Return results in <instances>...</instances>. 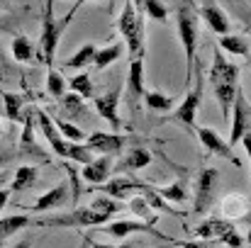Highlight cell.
I'll return each instance as SVG.
<instances>
[{
  "label": "cell",
  "instance_id": "1",
  "mask_svg": "<svg viewBox=\"0 0 251 248\" xmlns=\"http://www.w3.org/2000/svg\"><path fill=\"white\" fill-rule=\"evenodd\" d=\"M122 209L120 200L112 197H100L88 207H76L74 212L66 214H49V217H32L29 226L37 229H85V226H100L102 222H110L117 212Z\"/></svg>",
  "mask_w": 251,
  "mask_h": 248
},
{
  "label": "cell",
  "instance_id": "2",
  "mask_svg": "<svg viewBox=\"0 0 251 248\" xmlns=\"http://www.w3.org/2000/svg\"><path fill=\"white\" fill-rule=\"evenodd\" d=\"M210 85H212V92H215V97L220 102L222 117L227 119L229 112H232V102L237 97V90H239V66L227 61V56L222 54L220 46H215V51H212Z\"/></svg>",
  "mask_w": 251,
  "mask_h": 248
},
{
  "label": "cell",
  "instance_id": "3",
  "mask_svg": "<svg viewBox=\"0 0 251 248\" xmlns=\"http://www.w3.org/2000/svg\"><path fill=\"white\" fill-rule=\"evenodd\" d=\"M34 114H37V127L42 129V134H44V139L49 141L51 151H54L61 161H71V163H83V165H88L93 161V154L88 151L85 144L69 141V139H64V136L56 132V127H54V122H51V117H49L47 110L37 107Z\"/></svg>",
  "mask_w": 251,
  "mask_h": 248
},
{
  "label": "cell",
  "instance_id": "4",
  "mask_svg": "<svg viewBox=\"0 0 251 248\" xmlns=\"http://www.w3.org/2000/svg\"><path fill=\"white\" fill-rule=\"evenodd\" d=\"M193 78L195 81H190L188 92L183 95V100L171 112V122L178 124V127H183L188 134L195 132V114H198V107L202 102V90H205V71L200 66H195L193 68Z\"/></svg>",
  "mask_w": 251,
  "mask_h": 248
},
{
  "label": "cell",
  "instance_id": "5",
  "mask_svg": "<svg viewBox=\"0 0 251 248\" xmlns=\"http://www.w3.org/2000/svg\"><path fill=\"white\" fill-rule=\"evenodd\" d=\"M117 29H120L122 39L127 42L132 59H144V17H142L139 7L134 5V0L125 2V10L117 20Z\"/></svg>",
  "mask_w": 251,
  "mask_h": 248
},
{
  "label": "cell",
  "instance_id": "6",
  "mask_svg": "<svg viewBox=\"0 0 251 248\" xmlns=\"http://www.w3.org/2000/svg\"><path fill=\"white\" fill-rule=\"evenodd\" d=\"M176 24H178V37L180 44L185 49V64H188V73H185V85L193 81V68H195V44H198V15L193 10L190 2H183L176 12Z\"/></svg>",
  "mask_w": 251,
  "mask_h": 248
},
{
  "label": "cell",
  "instance_id": "7",
  "mask_svg": "<svg viewBox=\"0 0 251 248\" xmlns=\"http://www.w3.org/2000/svg\"><path fill=\"white\" fill-rule=\"evenodd\" d=\"M64 29H66V24H64L61 20L56 22L51 0H47V2H44V15H42V34H39L37 49H39V59H42L49 68H54L56 49H59V39H61Z\"/></svg>",
  "mask_w": 251,
  "mask_h": 248
},
{
  "label": "cell",
  "instance_id": "8",
  "mask_svg": "<svg viewBox=\"0 0 251 248\" xmlns=\"http://www.w3.org/2000/svg\"><path fill=\"white\" fill-rule=\"evenodd\" d=\"M102 231L112 239H127L129 234H149V236H156V239H164L168 246V241H173L171 236L161 234L154 224L149 222H142V219H120V222H110L107 226H102Z\"/></svg>",
  "mask_w": 251,
  "mask_h": 248
},
{
  "label": "cell",
  "instance_id": "9",
  "mask_svg": "<svg viewBox=\"0 0 251 248\" xmlns=\"http://www.w3.org/2000/svg\"><path fill=\"white\" fill-rule=\"evenodd\" d=\"M229 117H232L229 146H234V144L242 141V136H244L247 132H251V105H249V100H247V95L242 92V88L237 90V97H234V102H232Z\"/></svg>",
  "mask_w": 251,
  "mask_h": 248
},
{
  "label": "cell",
  "instance_id": "10",
  "mask_svg": "<svg viewBox=\"0 0 251 248\" xmlns=\"http://www.w3.org/2000/svg\"><path fill=\"white\" fill-rule=\"evenodd\" d=\"M132 141V136H122L117 132L107 134V132H93L85 136V146L90 154H100V156H117L127 144Z\"/></svg>",
  "mask_w": 251,
  "mask_h": 248
},
{
  "label": "cell",
  "instance_id": "11",
  "mask_svg": "<svg viewBox=\"0 0 251 248\" xmlns=\"http://www.w3.org/2000/svg\"><path fill=\"white\" fill-rule=\"evenodd\" d=\"M120 95H122V85H112V88H107L102 95H95V97H93L95 112H98L105 122H110V127H112L115 132L122 129V119H120V114H117Z\"/></svg>",
  "mask_w": 251,
  "mask_h": 248
},
{
  "label": "cell",
  "instance_id": "12",
  "mask_svg": "<svg viewBox=\"0 0 251 248\" xmlns=\"http://www.w3.org/2000/svg\"><path fill=\"white\" fill-rule=\"evenodd\" d=\"M149 187V182H144V180H134V178H115V180H110V182H100V185H90V190H100V192H105L107 197H112V200H129L132 195H139V192H144Z\"/></svg>",
  "mask_w": 251,
  "mask_h": 248
},
{
  "label": "cell",
  "instance_id": "13",
  "mask_svg": "<svg viewBox=\"0 0 251 248\" xmlns=\"http://www.w3.org/2000/svg\"><path fill=\"white\" fill-rule=\"evenodd\" d=\"M195 134H198V139H200V144H202V149L207 154L220 156V158H229L237 168H242V161H239V156H234L229 141H225L215 129H210V127H195Z\"/></svg>",
  "mask_w": 251,
  "mask_h": 248
},
{
  "label": "cell",
  "instance_id": "14",
  "mask_svg": "<svg viewBox=\"0 0 251 248\" xmlns=\"http://www.w3.org/2000/svg\"><path fill=\"white\" fill-rule=\"evenodd\" d=\"M217 178H220L217 168H202L198 173V180H195V204H193V209L198 214H202L210 207L215 187H217Z\"/></svg>",
  "mask_w": 251,
  "mask_h": 248
},
{
  "label": "cell",
  "instance_id": "15",
  "mask_svg": "<svg viewBox=\"0 0 251 248\" xmlns=\"http://www.w3.org/2000/svg\"><path fill=\"white\" fill-rule=\"evenodd\" d=\"M127 102H129V110L132 114H137L139 110V100L144 97V59H132L129 61V71H127Z\"/></svg>",
  "mask_w": 251,
  "mask_h": 248
},
{
  "label": "cell",
  "instance_id": "16",
  "mask_svg": "<svg viewBox=\"0 0 251 248\" xmlns=\"http://www.w3.org/2000/svg\"><path fill=\"white\" fill-rule=\"evenodd\" d=\"M66 202H69V182H59L56 187H51L49 192H44L34 204H29L27 212H32V214H44V212H49V209H54V207H61V204H66Z\"/></svg>",
  "mask_w": 251,
  "mask_h": 248
},
{
  "label": "cell",
  "instance_id": "17",
  "mask_svg": "<svg viewBox=\"0 0 251 248\" xmlns=\"http://www.w3.org/2000/svg\"><path fill=\"white\" fill-rule=\"evenodd\" d=\"M200 15H202V20L207 22V27H210L215 34H220V37L229 34L232 24H229L227 15L220 10V5H217L215 0H200Z\"/></svg>",
  "mask_w": 251,
  "mask_h": 248
},
{
  "label": "cell",
  "instance_id": "18",
  "mask_svg": "<svg viewBox=\"0 0 251 248\" xmlns=\"http://www.w3.org/2000/svg\"><path fill=\"white\" fill-rule=\"evenodd\" d=\"M0 97H2V105H5V117L10 122H22V114L32 105L34 95L32 92H10V90L0 88Z\"/></svg>",
  "mask_w": 251,
  "mask_h": 248
},
{
  "label": "cell",
  "instance_id": "19",
  "mask_svg": "<svg viewBox=\"0 0 251 248\" xmlns=\"http://www.w3.org/2000/svg\"><path fill=\"white\" fill-rule=\"evenodd\" d=\"M59 110H61V119L66 122H83L85 117L90 114L88 107L83 105V97L76 92H66L64 97H59Z\"/></svg>",
  "mask_w": 251,
  "mask_h": 248
},
{
  "label": "cell",
  "instance_id": "20",
  "mask_svg": "<svg viewBox=\"0 0 251 248\" xmlns=\"http://www.w3.org/2000/svg\"><path fill=\"white\" fill-rule=\"evenodd\" d=\"M110 173H112V156H98L88 165H83V173L81 175H83L85 182L100 185V182H105L110 178Z\"/></svg>",
  "mask_w": 251,
  "mask_h": 248
},
{
  "label": "cell",
  "instance_id": "21",
  "mask_svg": "<svg viewBox=\"0 0 251 248\" xmlns=\"http://www.w3.org/2000/svg\"><path fill=\"white\" fill-rule=\"evenodd\" d=\"M12 59L17 61V64H32L34 59H39L37 56V46L32 44V39L29 37H25V34H15L12 37Z\"/></svg>",
  "mask_w": 251,
  "mask_h": 248
},
{
  "label": "cell",
  "instance_id": "22",
  "mask_svg": "<svg viewBox=\"0 0 251 248\" xmlns=\"http://www.w3.org/2000/svg\"><path fill=\"white\" fill-rule=\"evenodd\" d=\"M234 222H227V219H217V217H210L205 219L198 229H195V236H200L202 241H217L227 229H232Z\"/></svg>",
  "mask_w": 251,
  "mask_h": 248
},
{
  "label": "cell",
  "instance_id": "23",
  "mask_svg": "<svg viewBox=\"0 0 251 248\" xmlns=\"http://www.w3.org/2000/svg\"><path fill=\"white\" fill-rule=\"evenodd\" d=\"M32 224V217L29 214H12V217H2L0 219V248L5 246V241L10 236H15L17 231L27 229Z\"/></svg>",
  "mask_w": 251,
  "mask_h": 248
},
{
  "label": "cell",
  "instance_id": "24",
  "mask_svg": "<svg viewBox=\"0 0 251 248\" xmlns=\"http://www.w3.org/2000/svg\"><path fill=\"white\" fill-rule=\"evenodd\" d=\"M144 105H147V110H151V112H159V114H168L178 102H176V97L173 95H164V92H159V90H144Z\"/></svg>",
  "mask_w": 251,
  "mask_h": 248
},
{
  "label": "cell",
  "instance_id": "25",
  "mask_svg": "<svg viewBox=\"0 0 251 248\" xmlns=\"http://www.w3.org/2000/svg\"><path fill=\"white\" fill-rule=\"evenodd\" d=\"M37 178H39V173H37L34 165H17L15 178L10 182V192H25V190L34 187L37 185Z\"/></svg>",
  "mask_w": 251,
  "mask_h": 248
},
{
  "label": "cell",
  "instance_id": "26",
  "mask_svg": "<svg viewBox=\"0 0 251 248\" xmlns=\"http://www.w3.org/2000/svg\"><path fill=\"white\" fill-rule=\"evenodd\" d=\"M122 51H125V44H120V42H115V44H110V46L98 49V51H95V59H93L95 71H105L107 66H112V64L122 56Z\"/></svg>",
  "mask_w": 251,
  "mask_h": 248
},
{
  "label": "cell",
  "instance_id": "27",
  "mask_svg": "<svg viewBox=\"0 0 251 248\" xmlns=\"http://www.w3.org/2000/svg\"><path fill=\"white\" fill-rule=\"evenodd\" d=\"M95 51H98V46H95L93 42H88V44H83V46L71 56V59H66V61H64V66H66L69 71H83V68H88V66L93 64Z\"/></svg>",
  "mask_w": 251,
  "mask_h": 248
},
{
  "label": "cell",
  "instance_id": "28",
  "mask_svg": "<svg viewBox=\"0 0 251 248\" xmlns=\"http://www.w3.org/2000/svg\"><path fill=\"white\" fill-rule=\"evenodd\" d=\"M49 117H51V122H54V127H56V132L64 136V139H69V141H76V144H81L85 141V132L78 127V124H74V122H66V119H61L56 112H49Z\"/></svg>",
  "mask_w": 251,
  "mask_h": 248
},
{
  "label": "cell",
  "instance_id": "29",
  "mask_svg": "<svg viewBox=\"0 0 251 248\" xmlns=\"http://www.w3.org/2000/svg\"><path fill=\"white\" fill-rule=\"evenodd\" d=\"M149 163H151V154H149L147 149H142V146H134V149H129V154L122 158L120 168H122V170H129V173H134V170H142V168H147Z\"/></svg>",
  "mask_w": 251,
  "mask_h": 248
},
{
  "label": "cell",
  "instance_id": "30",
  "mask_svg": "<svg viewBox=\"0 0 251 248\" xmlns=\"http://www.w3.org/2000/svg\"><path fill=\"white\" fill-rule=\"evenodd\" d=\"M222 51H227V54H234V56H249L251 54V44L249 39H244V37H237V34H225V37H220V44H217Z\"/></svg>",
  "mask_w": 251,
  "mask_h": 248
},
{
  "label": "cell",
  "instance_id": "31",
  "mask_svg": "<svg viewBox=\"0 0 251 248\" xmlns=\"http://www.w3.org/2000/svg\"><path fill=\"white\" fill-rule=\"evenodd\" d=\"M222 212H225L227 222H239V219L249 217V214H247V200H244L242 195H229V197H225Z\"/></svg>",
  "mask_w": 251,
  "mask_h": 248
},
{
  "label": "cell",
  "instance_id": "32",
  "mask_svg": "<svg viewBox=\"0 0 251 248\" xmlns=\"http://www.w3.org/2000/svg\"><path fill=\"white\" fill-rule=\"evenodd\" d=\"M69 88H71V92L81 95L83 100L95 97V85H93V78H90V73H85V71H81L78 76H74V78L69 81Z\"/></svg>",
  "mask_w": 251,
  "mask_h": 248
},
{
  "label": "cell",
  "instance_id": "33",
  "mask_svg": "<svg viewBox=\"0 0 251 248\" xmlns=\"http://www.w3.org/2000/svg\"><path fill=\"white\" fill-rule=\"evenodd\" d=\"M137 7H142L144 15H149L156 22H168V7L161 0H134Z\"/></svg>",
  "mask_w": 251,
  "mask_h": 248
},
{
  "label": "cell",
  "instance_id": "34",
  "mask_svg": "<svg viewBox=\"0 0 251 248\" xmlns=\"http://www.w3.org/2000/svg\"><path fill=\"white\" fill-rule=\"evenodd\" d=\"M156 192H159V197H164L166 202H176V204H183V202H188V190H185V185L178 180V182H171L168 187H154Z\"/></svg>",
  "mask_w": 251,
  "mask_h": 248
},
{
  "label": "cell",
  "instance_id": "35",
  "mask_svg": "<svg viewBox=\"0 0 251 248\" xmlns=\"http://www.w3.org/2000/svg\"><path fill=\"white\" fill-rule=\"evenodd\" d=\"M66 88H69L66 78H64L56 68H49V73H47V92H49L54 100H59V97L66 95Z\"/></svg>",
  "mask_w": 251,
  "mask_h": 248
},
{
  "label": "cell",
  "instance_id": "36",
  "mask_svg": "<svg viewBox=\"0 0 251 248\" xmlns=\"http://www.w3.org/2000/svg\"><path fill=\"white\" fill-rule=\"evenodd\" d=\"M129 209H132L142 222L156 224V217H151V207H149V202L144 200V195H142V192H139V195H134V197H129Z\"/></svg>",
  "mask_w": 251,
  "mask_h": 248
},
{
  "label": "cell",
  "instance_id": "37",
  "mask_svg": "<svg viewBox=\"0 0 251 248\" xmlns=\"http://www.w3.org/2000/svg\"><path fill=\"white\" fill-rule=\"evenodd\" d=\"M15 78H17V71H15L12 61L7 59L2 44H0V83H12Z\"/></svg>",
  "mask_w": 251,
  "mask_h": 248
},
{
  "label": "cell",
  "instance_id": "38",
  "mask_svg": "<svg viewBox=\"0 0 251 248\" xmlns=\"http://www.w3.org/2000/svg\"><path fill=\"white\" fill-rule=\"evenodd\" d=\"M217 241L227 244L229 248H242V246H244V239H242V236L237 234V229H234V226H232V229H227V231H225V234H222V236H220Z\"/></svg>",
  "mask_w": 251,
  "mask_h": 248
},
{
  "label": "cell",
  "instance_id": "39",
  "mask_svg": "<svg viewBox=\"0 0 251 248\" xmlns=\"http://www.w3.org/2000/svg\"><path fill=\"white\" fill-rule=\"evenodd\" d=\"M215 244L217 241H168V246H178V248H215Z\"/></svg>",
  "mask_w": 251,
  "mask_h": 248
},
{
  "label": "cell",
  "instance_id": "40",
  "mask_svg": "<svg viewBox=\"0 0 251 248\" xmlns=\"http://www.w3.org/2000/svg\"><path fill=\"white\" fill-rule=\"evenodd\" d=\"M85 241H88L90 248H137V244H117V246H112V244H100V241H93V239H85Z\"/></svg>",
  "mask_w": 251,
  "mask_h": 248
},
{
  "label": "cell",
  "instance_id": "41",
  "mask_svg": "<svg viewBox=\"0 0 251 248\" xmlns=\"http://www.w3.org/2000/svg\"><path fill=\"white\" fill-rule=\"evenodd\" d=\"M85 2H90V0H76V2H74V7H71V10L66 12V17H64L61 22H64V24H69V22H71V20L76 17V12H78V7H83Z\"/></svg>",
  "mask_w": 251,
  "mask_h": 248
},
{
  "label": "cell",
  "instance_id": "42",
  "mask_svg": "<svg viewBox=\"0 0 251 248\" xmlns=\"http://www.w3.org/2000/svg\"><path fill=\"white\" fill-rule=\"evenodd\" d=\"M17 29V20L15 17H0V32H12Z\"/></svg>",
  "mask_w": 251,
  "mask_h": 248
},
{
  "label": "cell",
  "instance_id": "43",
  "mask_svg": "<svg viewBox=\"0 0 251 248\" xmlns=\"http://www.w3.org/2000/svg\"><path fill=\"white\" fill-rule=\"evenodd\" d=\"M17 154L15 151H0V168L2 165H7V163H12V158H15Z\"/></svg>",
  "mask_w": 251,
  "mask_h": 248
},
{
  "label": "cell",
  "instance_id": "44",
  "mask_svg": "<svg viewBox=\"0 0 251 248\" xmlns=\"http://www.w3.org/2000/svg\"><path fill=\"white\" fill-rule=\"evenodd\" d=\"M10 195H12V192H10V187H2V190H0V212L7 207V200H10Z\"/></svg>",
  "mask_w": 251,
  "mask_h": 248
},
{
  "label": "cell",
  "instance_id": "45",
  "mask_svg": "<svg viewBox=\"0 0 251 248\" xmlns=\"http://www.w3.org/2000/svg\"><path fill=\"white\" fill-rule=\"evenodd\" d=\"M7 180H10V173H7V170H0V190L5 187V182H7Z\"/></svg>",
  "mask_w": 251,
  "mask_h": 248
},
{
  "label": "cell",
  "instance_id": "46",
  "mask_svg": "<svg viewBox=\"0 0 251 248\" xmlns=\"http://www.w3.org/2000/svg\"><path fill=\"white\" fill-rule=\"evenodd\" d=\"M15 248H32V239H22V241H20Z\"/></svg>",
  "mask_w": 251,
  "mask_h": 248
},
{
  "label": "cell",
  "instance_id": "47",
  "mask_svg": "<svg viewBox=\"0 0 251 248\" xmlns=\"http://www.w3.org/2000/svg\"><path fill=\"white\" fill-rule=\"evenodd\" d=\"M0 10H12V0H0Z\"/></svg>",
  "mask_w": 251,
  "mask_h": 248
},
{
  "label": "cell",
  "instance_id": "48",
  "mask_svg": "<svg viewBox=\"0 0 251 248\" xmlns=\"http://www.w3.org/2000/svg\"><path fill=\"white\" fill-rule=\"evenodd\" d=\"M2 134H5V119L0 117V136H2Z\"/></svg>",
  "mask_w": 251,
  "mask_h": 248
},
{
  "label": "cell",
  "instance_id": "49",
  "mask_svg": "<svg viewBox=\"0 0 251 248\" xmlns=\"http://www.w3.org/2000/svg\"><path fill=\"white\" fill-rule=\"evenodd\" d=\"M188 2H190V0H188ZM190 5H193V2H190Z\"/></svg>",
  "mask_w": 251,
  "mask_h": 248
},
{
  "label": "cell",
  "instance_id": "50",
  "mask_svg": "<svg viewBox=\"0 0 251 248\" xmlns=\"http://www.w3.org/2000/svg\"><path fill=\"white\" fill-rule=\"evenodd\" d=\"M249 161H251V158H249Z\"/></svg>",
  "mask_w": 251,
  "mask_h": 248
}]
</instances>
